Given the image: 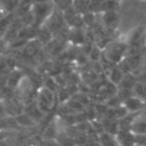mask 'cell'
I'll list each match as a JSON object with an SVG mask.
<instances>
[{"mask_svg": "<svg viewBox=\"0 0 146 146\" xmlns=\"http://www.w3.org/2000/svg\"><path fill=\"white\" fill-rule=\"evenodd\" d=\"M56 7L54 0H46V1H34L31 6V12L34 16V26L39 27L45 23L48 17L51 15Z\"/></svg>", "mask_w": 146, "mask_h": 146, "instance_id": "1", "label": "cell"}, {"mask_svg": "<svg viewBox=\"0 0 146 146\" xmlns=\"http://www.w3.org/2000/svg\"><path fill=\"white\" fill-rule=\"evenodd\" d=\"M54 104H55V91L46 88L45 85L42 86L38 91V95H36V105H38V107L45 113L49 112L54 107Z\"/></svg>", "mask_w": 146, "mask_h": 146, "instance_id": "2", "label": "cell"}, {"mask_svg": "<svg viewBox=\"0 0 146 146\" xmlns=\"http://www.w3.org/2000/svg\"><path fill=\"white\" fill-rule=\"evenodd\" d=\"M125 50L127 48L123 43H110L105 48V58L111 63H119Z\"/></svg>", "mask_w": 146, "mask_h": 146, "instance_id": "3", "label": "cell"}, {"mask_svg": "<svg viewBox=\"0 0 146 146\" xmlns=\"http://www.w3.org/2000/svg\"><path fill=\"white\" fill-rule=\"evenodd\" d=\"M65 25H67V23L65 21L63 11L60 7H55L52 13L48 17V20L45 21V23H44V26H46L52 33H57L58 31H61L63 27H65Z\"/></svg>", "mask_w": 146, "mask_h": 146, "instance_id": "4", "label": "cell"}, {"mask_svg": "<svg viewBox=\"0 0 146 146\" xmlns=\"http://www.w3.org/2000/svg\"><path fill=\"white\" fill-rule=\"evenodd\" d=\"M42 46H43V43L40 42L38 38L31 39L25 45L23 54L26 55V56H28V57H34L39 51H42Z\"/></svg>", "mask_w": 146, "mask_h": 146, "instance_id": "5", "label": "cell"}, {"mask_svg": "<svg viewBox=\"0 0 146 146\" xmlns=\"http://www.w3.org/2000/svg\"><path fill=\"white\" fill-rule=\"evenodd\" d=\"M130 130L135 135H146V118L140 117L133 119L130 124Z\"/></svg>", "mask_w": 146, "mask_h": 146, "instance_id": "6", "label": "cell"}, {"mask_svg": "<svg viewBox=\"0 0 146 146\" xmlns=\"http://www.w3.org/2000/svg\"><path fill=\"white\" fill-rule=\"evenodd\" d=\"M115 136H116V141H118V144H122V145H130L133 144V141H135L131 130L128 131L124 129H119V131Z\"/></svg>", "mask_w": 146, "mask_h": 146, "instance_id": "7", "label": "cell"}, {"mask_svg": "<svg viewBox=\"0 0 146 146\" xmlns=\"http://www.w3.org/2000/svg\"><path fill=\"white\" fill-rule=\"evenodd\" d=\"M143 99L139 96H130L129 99H127L124 101V106L128 110V112H135L143 107Z\"/></svg>", "mask_w": 146, "mask_h": 146, "instance_id": "8", "label": "cell"}, {"mask_svg": "<svg viewBox=\"0 0 146 146\" xmlns=\"http://www.w3.org/2000/svg\"><path fill=\"white\" fill-rule=\"evenodd\" d=\"M125 65L128 71H135L140 67L141 63V54H130L129 56L125 58Z\"/></svg>", "mask_w": 146, "mask_h": 146, "instance_id": "9", "label": "cell"}, {"mask_svg": "<svg viewBox=\"0 0 146 146\" xmlns=\"http://www.w3.org/2000/svg\"><path fill=\"white\" fill-rule=\"evenodd\" d=\"M123 76H124V72H123L119 66H115L110 70V73H108V79L111 83L116 84V85H119V83L123 79Z\"/></svg>", "mask_w": 146, "mask_h": 146, "instance_id": "10", "label": "cell"}, {"mask_svg": "<svg viewBox=\"0 0 146 146\" xmlns=\"http://www.w3.org/2000/svg\"><path fill=\"white\" fill-rule=\"evenodd\" d=\"M68 40L73 44H84L85 34L82 28H73V31H71L68 34Z\"/></svg>", "mask_w": 146, "mask_h": 146, "instance_id": "11", "label": "cell"}, {"mask_svg": "<svg viewBox=\"0 0 146 146\" xmlns=\"http://www.w3.org/2000/svg\"><path fill=\"white\" fill-rule=\"evenodd\" d=\"M72 6L79 13L91 11V0H72Z\"/></svg>", "mask_w": 146, "mask_h": 146, "instance_id": "12", "label": "cell"}, {"mask_svg": "<svg viewBox=\"0 0 146 146\" xmlns=\"http://www.w3.org/2000/svg\"><path fill=\"white\" fill-rule=\"evenodd\" d=\"M23 78V74H22V72L21 71H12L10 73V76H9V78L6 80V84L9 88H11V89H15L17 88V85L20 84V82L21 79Z\"/></svg>", "mask_w": 146, "mask_h": 146, "instance_id": "13", "label": "cell"}, {"mask_svg": "<svg viewBox=\"0 0 146 146\" xmlns=\"http://www.w3.org/2000/svg\"><path fill=\"white\" fill-rule=\"evenodd\" d=\"M80 78L85 84H93V83H96L99 76H98L96 71H94L93 68H90V70H85V71L82 72Z\"/></svg>", "mask_w": 146, "mask_h": 146, "instance_id": "14", "label": "cell"}, {"mask_svg": "<svg viewBox=\"0 0 146 146\" xmlns=\"http://www.w3.org/2000/svg\"><path fill=\"white\" fill-rule=\"evenodd\" d=\"M117 12L116 10L112 11H104L101 15V21L105 26H112L117 22Z\"/></svg>", "mask_w": 146, "mask_h": 146, "instance_id": "15", "label": "cell"}, {"mask_svg": "<svg viewBox=\"0 0 146 146\" xmlns=\"http://www.w3.org/2000/svg\"><path fill=\"white\" fill-rule=\"evenodd\" d=\"M118 1L117 0H102L100 3V5L98 7V12H104V11H112V10H117L118 7Z\"/></svg>", "mask_w": 146, "mask_h": 146, "instance_id": "16", "label": "cell"}, {"mask_svg": "<svg viewBox=\"0 0 146 146\" xmlns=\"http://www.w3.org/2000/svg\"><path fill=\"white\" fill-rule=\"evenodd\" d=\"M15 121H16V123H18L20 125H23V127H32L35 123V121L28 113H18L15 117Z\"/></svg>", "mask_w": 146, "mask_h": 146, "instance_id": "17", "label": "cell"}, {"mask_svg": "<svg viewBox=\"0 0 146 146\" xmlns=\"http://www.w3.org/2000/svg\"><path fill=\"white\" fill-rule=\"evenodd\" d=\"M57 135V128L55 123H50L49 125H46V128L44 129L43 133V138L45 140H54Z\"/></svg>", "mask_w": 146, "mask_h": 146, "instance_id": "18", "label": "cell"}, {"mask_svg": "<svg viewBox=\"0 0 146 146\" xmlns=\"http://www.w3.org/2000/svg\"><path fill=\"white\" fill-rule=\"evenodd\" d=\"M133 91L135 93L136 96H139L141 99H145L146 98V82H144V80L136 82L134 88H133Z\"/></svg>", "mask_w": 146, "mask_h": 146, "instance_id": "19", "label": "cell"}, {"mask_svg": "<svg viewBox=\"0 0 146 146\" xmlns=\"http://www.w3.org/2000/svg\"><path fill=\"white\" fill-rule=\"evenodd\" d=\"M136 83V80L133 76L130 74H127V76H123V79L119 83V86L121 88H127V89H133L134 85Z\"/></svg>", "mask_w": 146, "mask_h": 146, "instance_id": "20", "label": "cell"}, {"mask_svg": "<svg viewBox=\"0 0 146 146\" xmlns=\"http://www.w3.org/2000/svg\"><path fill=\"white\" fill-rule=\"evenodd\" d=\"M101 50H100V48L98 46V45H95V46H91L90 51L88 54V57L89 60H91L93 62H98L99 60H101Z\"/></svg>", "mask_w": 146, "mask_h": 146, "instance_id": "21", "label": "cell"}, {"mask_svg": "<svg viewBox=\"0 0 146 146\" xmlns=\"http://www.w3.org/2000/svg\"><path fill=\"white\" fill-rule=\"evenodd\" d=\"M133 93H134V91H133V89H127V88H119V89H118L117 90V96L118 98H119L121 100H122V101L123 102H124L125 101V100L127 99H129L130 96H133Z\"/></svg>", "mask_w": 146, "mask_h": 146, "instance_id": "22", "label": "cell"}, {"mask_svg": "<svg viewBox=\"0 0 146 146\" xmlns=\"http://www.w3.org/2000/svg\"><path fill=\"white\" fill-rule=\"evenodd\" d=\"M1 1H3L4 9L9 12L13 11L17 5H20V0H1Z\"/></svg>", "mask_w": 146, "mask_h": 146, "instance_id": "23", "label": "cell"}, {"mask_svg": "<svg viewBox=\"0 0 146 146\" xmlns=\"http://www.w3.org/2000/svg\"><path fill=\"white\" fill-rule=\"evenodd\" d=\"M83 20H84V25H88L91 26L94 23V20H95V13L94 12H84L83 13Z\"/></svg>", "mask_w": 146, "mask_h": 146, "instance_id": "24", "label": "cell"}, {"mask_svg": "<svg viewBox=\"0 0 146 146\" xmlns=\"http://www.w3.org/2000/svg\"><path fill=\"white\" fill-rule=\"evenodd\" d=\"M10 26H11V22L7 17L6 18H0V33H5Z\"/></svg>", "mask_w": 146, "mask_h": 146, "instance_id": "25", "label": "cell"}, {"mask_svg": "<svg viewBox=\"0 0 146 146\" xmlns=\"http://www.w3.org/2000/svg\"><path fill=\"white\" fill-rule=\"evenodd\" d=\"M45 86L49 89H51V90H56L57 89V84H56V82H55V78L54 77H48L46 80H45Z\"/></svg>", "mask_w": 146, "mask_h": 146, "instance_id": "26", "label": "cell"}]
</instances>
